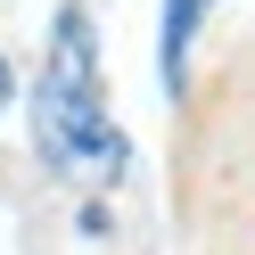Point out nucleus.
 <instances>
[{
  "instance_id": "1",
  "label": "nucleus",
  "mask_w": 255,
  "mask_h": 255,
  "mask_svg": "<svg viewBox=\"0 0 255 255\" xmlns=\"http://www.w3.org/2000/svg\"><path fill=\"white\" fill-rule=\"evenodd\" d=\"M25 107H33V148H41L50 173H66V181H83V189H99V181L124 173L132 140H124V124L107 116V91H99V33H91V8H58L50 58H41Z\"/></svg>"
},
{
  "instance_id": "2",
  "label": "nucleus",
  "mask_w": 255,
  "mask_h": 255,
  "mask_svg": "<svg viewBox=\"0 0 255 255\" xmlns=\"http://www.w3.org/2000/svg\"><path fill=\"white\" fill-rule=\"evenodd\" d=\"M206 8H214V0H165V25H156V74H165V99L189 91V41H198Z\"/></svg>"
},
{
  "instance_id": "3",
  "label": "nucleus",
  "mask_w": 255,
  "mask_h": 255,
  "mask_svg": "<svg viewBox=\"0 0 255 255\" xmlns=\"http://www.w3.org/2000/svg\"><path fill=\"white\" fill-rule=\"evenodd\" d=\"M8 99H17V74H8V58H0V107H8Z\"/></svg>"
}]
</instances>
